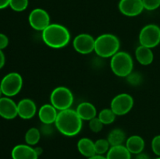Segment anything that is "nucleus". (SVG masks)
Wrapping results in <instances>:
<instances>
[{
    "mask_svg": "<svg viewBox=\"0 0 160 159\" xmlns=\"http://www.w3.org/2000/svg\"><path fill=\"white\" fill-rule=\"evenodd\" d=\"M56 129L66 137L77 136L82 129L83 120L76 110L69 108L59 111L55 122Z\"/></svg>",
    "mask_w": 160,
    "mask_h": 159,
    "instance_id": "nucleus-1",
    "label": "nucleus"
},
{
    "mask_svg": "<svg viewBox=\"0 0 160 159\" xmlns=\"http://www.w3.org/2000/svg\"><path fill=\"white\" fill-rule=\"evenodd\" d=\"M42 41L49 48H62L67 46L70 41V33L63 25L59 23H50L42 32Z\"/></svg>",
    "mask_w": 160,
    "mask_h": 159,
    "instance_id": "nucleus-2",
    "label": "nucleus"
},
{
    "mask_svg": "<svg viewBox=\"0 0 160 159\" xmlns=\"http://www.w3.org/2000/svg\"><path fill=\"white\" fill-rule=\"evenodd\" d=\"M120 48V40L114 34H103L95 38V52L101 58H112Z\"/></svg>",
    "mask_w": 160,
    "mask_h": 159,
    "instance_id": "nucleus-3",
    "label": "nucleus"
},
{
    "mask_svg": "<svg viewBox=\"0 0 160 159\" xmlns=\"http://www.w3.org/2000/svg\"><path fill=\"white\" fill-rule=\"evenodd\" d=\"M110 68L116 76L127 77L133 72L134 61L129 53L119 51L111 58Z\"/></svg>",
    "mask_w": 160,
    "mask_h": 159,
    "instance_id": "nucleus-4",
    "label": "nucleus"
},
{
    "mask_svg": "<svg viewBox=\"0 0 160 159\" xmlns=\"http://www.w3.org/2000/svg\"><path fill=\"white\" fill-rule=\"evenodd\" d=\"M73 100L74 97L72 91L64 86L56 87L50 94V104H52L59 112L70 108Z\"/></svg>",
    "mask_w": 160,
    "mask_h": 159,
    "instance_id": "nucleus-5",
    "label": "nucleus"
},
{
    "mask_svg": "<svg viewBox=\"0 0 160 159\" xmlns=\"http://www.w3.org/2000/svg\"><path fill=\"white\" fill-rule=\"evenodd\" d=\"M23 77L17 72H11L6 74L0 82V87L3 95L6 97L16 96L18 94L23 87Z\"/></svg>",
    "mask_w": 160,
    "mask_h": 159,
    "instance_id": "nucleus-6",
    "label": "nucleus"
},
{
    "mask_svg": "<svg viewBox=\"0 0 160 159\" xmlns=\"http://www.w3.org/2000/svg\"><path fill=\"white\" fill-rule=\"evenodd\" d=\"M141 45L149 48H156L160 44V27L154 23L147 24L141 30L139 34Z\"/></svg>",
    "mask_w": 160,
    "mask_h": 159,
    "instance_id": "nucleus-7",
    "label": "nucleus"
},
{
    "mask_svg": "<svg viewBox=\"0 0 160 159\" xmlns=\"http://www.w3.org/2000/svg\"><path fill=\"white\" fill-rule=\"evenodd\" d=\"M134 98L131 94L121 93L112 98L110 108L117 115H124L131 112L134 106Z\"/></svg>",
    "mask_w": 160,
    "mask_h": 159,
    "instance_id": "nucleus-8",
    "label": "nucleus"
},
{
    "mask_svg": "<svg viewBox=\"0 0 160 159\" xmlns=\"http://www.w3.org/2000/svg\"><path fill=\"white\" fill-rule=\"evenodd\" d=\"M28 22L33 29L42 32L51 23L49 14L42 8H36L31 11L28 17Z\"/></svg>",
    "mask_w": 160,
    "mask_h": 159,
    "instance_id": "nucleus-9",
    "label": "nucleus"
},
{
    "mask_svg": "<svg viewBox=\"0 0 160 159\" xmlns=\"http://www.w3.org/2000/svg\"><path fill=\"white\" fill-rule=\"evenodd\" d=\"M95 38L89 34H80L74 37L73 46L77 52L81 55L91 54L95 51Z\"/></svg>",
    "mask_w": 160,
    "mask_h": 159,
    "instance_id": "nucleus-10",
    "label": "nucleus"
},
{
    "mask_svg": "<svg viewBox=\"0 0 160 159\" xmlns=\"http://www.w3.org/2000/svg\"><path fill=\"white\" fill-rule=\"evenodd\" d=\"M118 8L123 15L129 17H137L145 9L142 0H120Z\"/></svg>",
    "mask_w": 160,
    "mask_h": 159,
    "instance_id": "nucleus-11",
    "label": "nucleus"
},
{
    "mask_svg": "<svg viewBox=\"0 0 160 159\" xmlns=\"http://www.w3.org/2000/svg\"><path fill=\"white\" fill-rule=\"evenodd\" d=\"M0 116L7 120H11L18 116L17 104L9 97L0 98Z\"/></svg>",
    "mask_w": 160,
    "mask_h": 159,
    "instance_id": "nucleus-12",
    "label": "nucleus"
},
{
    "mask_svg": "<svg viewBox=\"0 0 160 159\" xmlns=\"http://www.w3.org/2000/svg\"><path fill=\"white\" fill-rule=\"evenodd\" d=\"M17 112L22 119H31L37 113V105L31 98H23L17 103Z\"/></svg>",
    "mask_w": 160,
    "mask_h": 159,
    "instance_id": "nucleus-13",
    "label": "nucleus"
},
{
    "mask_svg": "<svg viewBox=\"0 0 160 159\" xmlns=\"http://www.w3.org/2000/svg\"><path fill=\"white\" fill-rule=\"evenodd\" d=\"M11 156L12 159H38L39 155L35 147L26 143L16 145L12 148Z\"/></svg>",
    "mask_w": 160,
    "mask_h": 159,
    "instance_id": "nucleus-14",
    "label": "nucleus"
},
{
    "mask_svg": "<svg viewBox=\"0 0 160 159\" xmlns=\"http://www.w3.org/2000/svg\"><path fill=\"white\" fill-rule=\"evenodd\" d=\"M59 111L52 104H45L38 111V115L42 124H55Z\"/></svg>",
    "mask_w": 160,
    "mask_h": 159,
    "instance_id": "nucleus-15",
    "label": "nucleus"
},
{
    "mask_svg": "<svg viewBox=\"0 0 160 159\" xmlns=\"http://www.w3.org/2000/svg\"><path fill=\"white\" fill-rule=\"evenodd\" d=\"M77 113L83 121H90L97 117V109L92 103L84 101L80 103L76 108Z\"/></svg>",
    "mask_w": 160,
    "mask_h": 159,
    "instance_id": "nucleus-16",
    "label": "nucleus"
},
{
    "mask_svg": "<svg viewBox=\"0 0 160 159\" xmlns=\"http://www.w3.org/2000/svg\"><path fill=\"white\" fill-rule=\"evenodd\" d=\"M135 57L138 62L142 65H148L154 60V54L152 48L139 45L135 50Z\"/></svg>",
    "mask_w": 160,
    "mask_h": 159,
    "instance_id": "nucleus-17",
    "label": "nucleus"
},
{
    "mask_svg": "<svg viewBox=\"0 0 160 159\" xmlns=\"http://www.w3.org/2000/svg\"><path fill=\"white\" fill-rule=\"evenodd\" d=\"M145 140L141 136L133 135L128 137L125 142V146L131 154H138L143 152L145 148Z\"/></svg>",
    "mask_w": 160,
    "mask_h": 159,
    "instance_id": "nucleus-18",
    "label": "nucleus"
},
{
    "mask_svg": "<svg viewBox=\"0 0 160 159\" xmlns=\"http://www.w3.org/2000/svg\"><path fill=\"white\" fill-rule=\"evenodd\" d=\"M77 147H78V150L80 154L88 158L96 154L95 149V142L87 137H83L80 139L78 140Z\"/></svg>",
    "mask_w": 160,
    "mask_h": 159,
    "instance_id": "nucleus-19",
    "label": "nucleus"
},
{
    "mask_svg": "<svg viewBox=\"0 0 160 159\" xmlns=\"http://www.w3.org/2000/svg\"><path fill=\"white\" fill-rule=\"evenodd\" d=\"M107 159H131V154L125 145L112 146L106 154Z\"/></svg>",
    "mask_w": 160,
    "mask_h": 159,
    "instance_id": "nucleus-20",
    "label": "nucleus"
},
{
    "mask_svg": "<svg viewBox=\"0 0 160 159\" xmlns=\"http://www.w3.org/2000/svg\"><path fill=\"white\" fill-rule=\"evenodd\" d=\"M107 140L111 147L123 145L126 140V134L122 129H114L109 132Z\"/></svg>",
    "mask_w": 160,
    "mask_h": 159,
    "instance_id": "nucleus-21",
    "label": "nucleus"
},
{
    "mask_svg": "<svg viewBox=\"0 0 160 159\" xmlns=\"http://www.w3.org/2000/svg\"><path fill=\"white\" fill-rule=\"evenodd\" d=\"M40 129L35 127H31L26 132L24 136V140L27 144L30 146H34L39 142L41 139Z\"/></svg>",
    "mask_w": 160,
    "mask_h": 159,
    "instance_id": "nucleus-22",
    "label": "nucleus"
},
{
    "mask_svg": "<svg viewBox=\"0 0 160 159\" xmlns=\"http://www.w3.org/2000/svg\"><path fill=\"white\" fill-rule=\"evenodd\" d=\"M116 115L111 108L102 109L98 114V117L104 125H110L113 123L116 119Z\"/></svg>",
    "mask_w": 160,
    "mask_h": 159,
    "instance_id": "nucleus-23",
    "label": "nucleus"
},
{
    "mask_svg": "<svg viewBox=\"0 0 160 159\" xmlns=\"http://www.w3.org/2000/svg\"><path fill=\"white\" fill-rule=\"evenodd\" d=\"M111 147L107 139H99L95 142V149L96 154L103 155L104 154H107L109 148Z\"/></svg>",
    "mask_w": 160,
    "mask_h": 159,
    "instance_id": "nucleus-24",
    "label": "nucleus"
},
{
    "mask_svg": "<svg viewBox=\"0 0 160 159\" xmlns=\"http://www.w3.org/2000/svg\"><path fill=\"white\" fill-rule=\"evenodd\" d=\"M28 0H10L9 7L15 12H23L28 8Z\"/></svg>",
    "mask_w": 160,
    "mask_h": 159,
    "instance_id": "nucleus-25",
    "label": "nucleus"
},
{
    "mask_svg": "<svg viewBox=\"0 0 160 159\" xmlns=\"http://www.w3.org/2000/svg\"><path fill=\"white\" fill-rule=\"evenodd\" d=\"M103 126H104V124L102 123L98 116L89 121V128L93 132H101L102 129H103Z\"/></svg>",
    "mask_w": 160,
    "mask_h": 159,
    "instance_id": "nucleus-26",
    "label": "nucleus"
},
{
    "mask_svg": "<svg viewBox=\"0 0 160 159\" xmlns=\"http://www.w3.org/2000/svg\"><path fill=\"white\" fill-rule=\"evenodd\" d=\"M127 81L132 86H138L142 81V76L139 73L132 72L127 76Z\"/></svg>",
    "mask_w": 160,
    "mask_h": 159,
    "instance_id": "nucleus-27",
    "label": "nucleus"
},
{
    "mask_svg": "<svg viewBox=\"0 0 160 159\" xmlns=\"http://www.w3.org/2000/svg\"><path fill=\"white\" fill-rule=\"evenodd\" d=\"M145 9L153 11L157 9L160 6V0H142Z\"/></svg>",
    "mask_w": 160,
    "mask_h": 159,
    "instance_id": "nucleus-28",
    "label": "nucleus"
},
{
    "mask_svg": "<svg viewBox=\"0 0 160 159\" xmlns=\"http://www.w3.org/2000/svg\"><path fill=\"white\" fill-rule=\"evenodd\" d=\"M152 149L155 154L160 157V135L153 137L152 140Z\"/></svg>",
    "mask_w": 160,
    "mask_h": 159,
    "instance_id": "nucleus-29",
    "label": "nucleus"
},
{
    "mask_svg": "<svg viewBox=\"0 0 160 159\" xmlns=\"http://www.w3.org/2000/svg\"><path fill=\"white\" fill-rule=\"evenodd\" d=\"M9 45V38L6 34L0 33V50H3Z\"/></svg>",
    "mask_w": 160,
    "mask_h": 159,
    "instance_id": "nucleus-30",
    "label": "nucleus"
},
{
    "mask_svg": "<svg viewBox=\"0 0 160 159\" xmlns=\"http://www.w3.org/2000/svg\"><path fill=\"white\" fill-rule=\"evenodd\" d=\"M52 124H43L41 127V133H43L45 135H51L53 132V128L52 126Z\"/></svg>",
    "mask_w": 160,
    "mask_h": 159,
    "instance_id": "nucleus-31",
    "label": "nucleus"
},
{
    "mask_svg": "<svg viewBox=\"0 0 160 159\" xmlns=\"http://www.w3.org/2000/svg\"><path fill=\"white\" fill-rule=\"evenodd\" d=\"M5 63H6V57H5V55L3 53L2 50H0V70L3 68Z\"/></svg>",
    "mask_w": 160,
    "mask_h": 159,
    "instance_id": "nucleus-32",
    "label": "nucleus"
},
{
    "mask_svg": "<svg viewBox=\"0 0 160 159\" xmlns=\"http://www.w3.org/2000/svg\"><path fill=\"white\" fill-rule=\"evenodd\" d=\"M9 2L10 0H0V9H3L9 6Z\"/></svg>",
    "mask_w": 160,
    "mask_h": 159,
    "instance_id": "nucleus-33",
    "label": "nucleus"
},
{
    "mask_svg": "<svg viewBox=\"0 0 160 159\" xmlns=\"http://www.w3.org/2000/svg\"><path fill=\"white\" fill-rule=\"evenodd\" d=\"M135 159H150V157L145 153H140V154H136Z\"/></svg>",
    "mask_w": 160,
    "mask_h": 159,
    "instance_id": "nucleus-34",
    "label": "nucleus"
},
{
    "mask_svg": "<svg viewBox=\"0 0 160 159\" xmlns=\"http://www.w3.org/2000/svg\"><path fill=\"white\" fill-rule=\"evenodd\" d=\"M88 159H107L106 158V157H105V156L103 155H100V154H95V155L92 156V157H89V158Z\"/></svg>",
    "mask_w": 160,
    "mask_h": 159,
    "instance_id": "nucleus-35",
    "label": "nucleus"
},
{
    "mask_svg": "<svg viewBox=\"0 0 160 159\" xmlns=\"http://www.w3.org/2000/svg\"><path fill=\"white\" fill-rule=\"evenodd\" d=\"M2 95H3L2 90V89H1V87H0V98H1L2 97Z\"/></svg>",
    "mask_w": 160,
    "mask_h": 159,
    "instance_id": "nucleus-36",
    "label": "nucleus"
},
{
    "mask_svg": "<svg viewBox=\"0 0 160 159\" xmlns=\"http://www.w3.org/2000/svg\"><path fill=\"white\" fill-rule=\"evenodd\" d=\"M156 159H160V157H157V158H156Z\"/></svg>",
    "mask_w": 160,
    "mask_h": 159,
    "instance_id": "nucleus-37",
    "label": "nucleus"
}]
</instances>
